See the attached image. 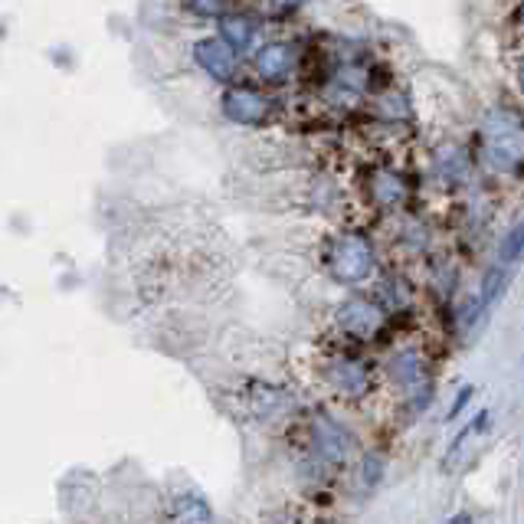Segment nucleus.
Masks as SVG:
<instances>
[{"mask_svg":"<svg viewBox=\"0 0 524 524\" xmlns=\"http://www.w3.org/2000/svg\"><path fill=\"white\" fill-rule=\"evenodd\" d=\"M485 158L495 171H518L524 164V122L508 109H492L482 125Z\"/></svg>","mask_w":524,"mask_h":524,"instance_id":"f257e3e1","label":"nucleus"},{"mask_svg":"<svg viewBox=\"0 0 524 524\" xmlns=\"http://www.w3.org/2000/svg\"><path fill=\"white\" fill-rule=\"evenodd\" d=\"M377 253L364 233H341L328 246V272L341 285H361L374 276Z\"/></svg>","mask_w":524,"mask_h":524,"instance_id":"f03ea898","label":"nucleus"},{"mask_svg":"<svg viewBox=\"0 0 524 524\" xmlns=\"http://www.w3.org/2000/svg\"><path fill=\"white\" fill-rule=\"evenodd\" d=\"M338 328L348 331L354 338H371L374 331H380V325L387 321V312L384 305H377L374 299H364V295H357V299H348L341 308H338Z\"/></svg>","mask_w":524,"mask_h":524,"instance_id":"7ed1b4c3","label":"nucleus"},{"mask_svg":"<svg viewBox=\"0 0 524 524\" xmlns=\"http://www.w3.org/2000/svg\"><path fill=\"white\" fill-rule=\"evenodd\" d=\"M312 446L325 462H348L357 449V439L351 430H344L331 416H318L312 426Z\"/></svg>","mask_w":524,"mask_h":524,"instance_id":"20e7f679","label":"nucleus"},{"mask_svg":"<svg viewBox=\"0 0 524 524\" xmlns=\"http://www.w3.org/2000/svg\"><path fill=\"white\" fill-rule=\"evenodd\" d=\"M220 109L236 125H259L269 115V99L249 86H233L223 92Z\"/></svg>","mask_w":524,"mask_h":524,"instance_id":"39448f33","label":"nucleus"},{"mask_svg":"<svg viewBox=\"0 0 524 524\" xmlns=\"http://www.w3.org/2000/svg\"><path fill=\"white\" fill-rule=\"evenodd\" d=\"M328 384L344 397H364L371 390V371L357 357H335L328 364Z\"/></svg>","mask_w":524,"mask_h":524,"instance_id":"423d86ee","label":"nucleus"},{"mask_svg":"<svg viewBox=\"0 0 524 524\" xmlns=\"http://www.w3.org/2000/svg\"><path fill=\"white\" fill-rule=\"evenodd\" d=\"M194 59H197V66L217 82H230L236 76V53L223 40H213V37L200 40L194 46Z\"/></svg>","mask_w":524,"mask_h":524,"instance_id":"0eeeda50","label":"nucleus"},{"mask_svg":"<svg viewBox=\"0 0 524 524\" xmlns=\"http://www.w3.org/2000/svg\"><path fill=\"white\" fill-rule=\"evenodd\" d=\"M295 69V50L289 43H266L256 53V73L266 82H285Z\"/></svg>","mask_w":524,"mask_h":524,"instance_id":"6e6552de","label":"nucleus"},{"mask_svg":"<svg viewBox=\"0 0 524 524\" xmlns=\"http://www.w3.org/2000/svg\"><path fill=\"white\" fill-rule=\"evenodd\" d=\"M371 194H374V204L377 207H384V210H393V207H400V204H407V181L397 174V171H377L371 177Z\"/></svg>","mask_w":524,"mask_h":524,"instance_id":"1a4fd4ad","label":"nucleus"},{"mask_svg":"<svg viewBox=\"0 0 524 524\" xmlns=\"http://www.w3.org/2000/svg\"><path fill=\"white\" fill-rule=\"evenodd\" d=\"M168 521L171 524H213V511H210L204 495L181 492V495H174L171 511H168Z\"/></svg>","mask_w":524,"mask_h":524,"instance_id":"9d476101","label":"nucleus"},{"mask_svg":"<svg viewBox=\"0 0 524 524\" xmlns=\"http://www.w3.org/2000/svg\"><path fill=\"white\" fill-rule=\"evenodd\" d=\"M390 377L397 380V384L410 387V390H423L426 387V364H423V357L413 354V351H400L390 361Z\"/></svg>","mask_w":524,"mask_h":524,"instance_id":"9b49d317","label":"nucleus"},{"mask_svg":"<svg viewBox=\"0 0 524 524\" xmlns=\"http://www.w3.org/2000/svg\"><path fill=\"white\" fill-rule=\"evenodd\" d=\"M253 37H256V23L249 17H223L220 23V40L230 46L233 53H243L253 46Z\"/></svg>","mask_w":524,"mask_h":524,"instance_id":"f8f14e48","label":"nucleus"},{"mask_svg":"<svg viewBox=\"0 0 524 524\" xmlns=\"http://www.w3.org/2000/svg\"><path fill=\"white\" fill-rule=\"evenodd\" d=\"M505 285H508V269L498 262V266H492L482 276V285H479V295H475V302H479L482 308V315L488 312V305H495L498 299H502V292H505Z\"/></svg>","mask_w":524,"mask_h":524,"instance_id":"ddd939ff","label":"nucleus"},{"mask_svg":"<svg viewBox=\"0 0 524 524\" xmlns=\"http://www.w3.org/2000/svg\"><path fill=\"white\" fill-rule=\"evenodd\" d=\"M436 171L446 177V181L452 184H459V181H466V174H469V161H466V151L456 148V145H446L443 151H439V158H436Z\"/></svg>","mask_w":524,"mask_h":524,"instance_id":"4468645a","label":"nucleus"},{"mask_svg":"<svg viewBox=\"0 0 524 524\" xmlns=\"http://www.w3.org/2000/svg\"><path fill=\"white\" fill-rule=\"evenodd\" d=\"M498 256H502V266H511V262H521V259H524V220L515 223V226H511V230L505 233Z\"/></svg>","mask_w":524,"mask_h":524,"instance_id":"2eb2a0df","label":"nucleus"},{"mask_svg":"<svg viewBox=\"0 0 524 524\" xmlns=\"http://www.w3.org/2000/svg\"><path fill=\"white\" fill-rule=\"evenodd\" d=\"M384 472H387V462L380 452H364V459H361V479L367 488H374L380 479H384Z\"/></svg>","mask_w":524,"mask_h":524,"instance_id":"dca6fc26","label":"nucleus"},{"mask_svg":"<svg viewBox=\"0 0 524 524\" xmlns=\"http://www.w3.org/2000/svg\"><path fill=\"white\" fill-rule=\"evenodd\" d=\"M187 4L197 17H217V14H223L226 0H187Z\"/></svg>","mask_w":524,"mask_h":524,"instance_id":"f3484780","label":"nucleus"},{"mask_svg":"<svg viewBox=\"0 0 524 524\" xmlns=\"http://www.w3.org/2000/svg\"><path fill=\"white\" fill-rule=\"evenodd\" d=\"M475 397V387L472 384H466L459 393H456V400H452V407H449V413H446V420H456V416L469 407V400Z\"/></svg>","mask_w":524,"mask_h":524,"instance_id":"a211bd4d","label":"nucleus"},{"mask_svg":"<svg viewBox=\"0 0 524 524\" xmlns=\"http://www.w3.org/2000/svg\"><path fill=\"white\" fill-rule=\"evenodd\" d=\"M269 4L276 7V10H295V7L308 4V0H269Z\"/></svg>","mask_w":524,"mask_h":524,"instance_id":"6ab92c4d","label":"nucleus"},{"mask_svg":"<svg viewBox=\"0 0 524 524\" xmlns=\"http://www.w3.org/2000/svg\"><path fill=\"white\" fill-rule=\"evenodd\" d=\"M443 524H475V521H472L469 511H459V515H452V518H449V521H443Z\"/></svg>","mask_w":524,"mask_h":524,"instance_id":"aec40b11","label":"nucleus"},{"mask_svg":"<svg viewBox=\"0 0 524 524\" xmlns=\"http://www.w3.org/2000/svg\"><path fill=\"white\" fill-rule=\"evenodd\" d=\"M515 79H518V89H521V95H524V56L518 59V69H515Z\"/></svg>","mask_w":524,"mask_h":524,"instance_id":"412c9836","label":"nucleus"},{"mask_svg":"<svg viewBox=\"0 0 524 524\" xmlns=\"http://www.w3.org/2000/svg\"><path fill=\"white\" fill-rule=\"evenodd\" d=\"M518 23L524 27V0H521V10H518Z\"/></svg>","mask_w":524,"mask_h":524,"instance_id":"4be33fe9","label":"nucleus"}]
</instances>
